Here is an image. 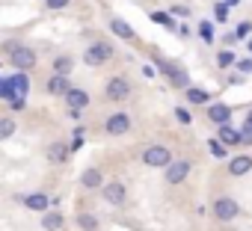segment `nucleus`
<instances>
[{
	"mask_svg": "<svg viewBox=\"0 0 252 231\" xmlns=\"http://www.w3.org/2000/svg\"><path fill=\"white\" fill-rule=\"evenodd\" d=\"M0 65H3V62H0Z\"/></svg>",
	"mask_w": 252,
	"mask_h": 231,
	"instance_id": "obj_43",
	"label": "nucleus"
},
{
	"mask_svg": "<svg viewBox=\"0 0 252 231\" xmlns=\"http://www.w3.org/2000/svg\"><path fill=\"white\" fill-rule=\"evenodd\" d=\"M228 9H231V6L225 3V0H220V3L214 6V18H217V21H228Z\"/></svg>",
	"mask_w": 252,
	"mask_h": 231,
	"instance_id": "obj_29",
	"label": "nucleus"
},
{
	"mask_svg": "<svg viewBox=\"0 0 252 231\" xmlns=\"http://www.w3.org/2000/svg\"><path fill=\"white\" fill-rule=\"evenodd\" d=\"M83 134H86L83 128H77V131H74V140H71V151H77V148L83 145Z\"/></svg>",
	"mask_w": 252,
	"mask_h": 231,
	"instance_id": "obj_36",
	"label": "nucleus"
},
{
	"mask_svg": "<svg viewBox=\"0 0 252 231\" xmlns=\"http://www.w3.org/2000/svg\"><path fill=\"white\" fill-rule=\"evenodd\" d=\"M225 3H228V6H237V3H240V0H225Z\"/></svg>",
	"mask_w": 252,
	"mask_h": 231,
	"instance_id": "obj_39",
	"label": "nucleus"
},
{
	"mask_svg": "<svg viewBox=\"0 0 252 231\" xmlns=\"http://www.w3.org/2000/svg\"><path fill=\"white\" fill-rule=\"evenodd\" d=\"M205 116H208V119H211L214 125H225V122H231V110H228V104H220V101L208 104Z\"/></svg>",
	"mask_w": 252,
	"mask_h": 231,
	"instance_id": "obj_15",
	"label": "nucleus"
},
{
	"mask_svg": "<svg viewBox=\"0 0 252 231\" xmlns=\"http://www.w3.org/2000/svg\"><path fill=\"white\" fill-rule=\"evenodd\" d=\"M155 62H158V71H160L175 89H187V86H193V83H190V74H187L181 65H175V62H169V59H155Z\"/></svg>",
	"mask_w": 252,
	"mask_h": 231,
	"instance_id": "obj_3",
	"label": "nucleus"
},
{
	"mask_svg": "<svg viewBox=\"0 0 252 231\" xmlns=\"http://www.w3.org/2000/svg\"><path fill=\"white\" fill-rule=\"evenodd\" d=\"M211 213H214V219H220V222H234V219L240 216V204H237V199H231V196H217L214 204H211Z\"/></svg>",
	"mask_w": 252,
	"mask_h": 231,
	"instance_id": "obj_1",
	"label": "nucleus"
},
{
	"mask_svg": "<svg viewBox=\"0 0 252 231\" xmlns=\"http://www.w3.org/2000/svg\"><path fill=\"white\" fill-rule=\"evenodd\" d=\"M18 45H21V42H3V54H12Z\"/></svg>",
	"mask_w": 252,
	"mask_h": 231,
	"instance_id": "obj_38",
	"label": "nucleus"
},
{
	"mask_svg": "<svg viewBox=\"0 0 252 231\" xmlns=\"http://www.w3.org/2000/svg\"><path fill=\"white\" fill-rule=\"evenodd\" d=\"M0 83H3V77H0Z\"/></svg>",
	"mask_w": 252,
	"mask_h": 231,
	"instance_id": "obj_42",
	"label": "nucleus"
},
{
	"mask_svg": "<svg viewBox=\"0 0 252 231\" xmlns=\"http://www.w3.org/2000/svg\"><path fill=\"white\" fill-rule=\"evenodd\" d=\"M240 145H252V122H246L240 128Z\"/></svg>",
	"mask_w": 252,
	"mask_h": 231,
	"instance_id": "obj_31",
	"label": "nucleus"
},
{
	"mask_svg": "<svg viewBox=\"0 0 252 231\" xmlns=\"http://www.w3.org/2000/svg\"><path fill=\"white\" fill-rule=\"evenodd\" d=\"M149 18H152L155 24L166 27V30H175V18H172V12H160V9H152V12H149Z\"/></svg>",
	"mask_w": 252,
	"mask_h": 231,
	"instance_id": "obj_24",
	"label": "nucleus"
},
{
	"mask_svg": "<svg viewBox=\"0 0 252 231\" xmlns=\"http://www.w3.org/2000/svg\"><path fill=\"white\" fill-rule=\"evenodd\" d=\"M68 3H71V0H45V6H48L51 12H63Z\"/></svg>",
	"mask_w": 252,
	"mask_h": 231,
	"instance_id": "obj_32",
	"label": "nucleus"
},
{
	"mask_svg": "<svg viewBox=\"0 0 252 231\" xmlns=\"http://www.w3.org/2000/svg\"><path fill=\"white\" fill-rule=\"evenodd\" d=\"M199 39H202L205 45L214 42V24H211V21H202V24H199Z\"/></svg>",
	"mask_w": 252,
	"mask_h": 231,
	"instance_id": "obj_27",
	"label": "nucleus"
},
{
	"mask_svg": "<svg viewBox=\"0 0 252 231\" xmlns=\"http://www.w3.org/2000/svg\"><path fill=\"white\" fill-rule=\"evenodd\" d=\"M190 172H193V163H190L187 157H175V160L163 169V181H166L169 187H178V184H184V181L190 178Z\"/></svg>",
	"mask_w": 252,
	"mask_h": 231,
	"instance_id": "obj_4",
	"label": "nucleus"
},
{
	"mask_svg": "<svg viewBox=\"0 0 252 231\" xmlns=\"http://www.w3.org/2000/svg\"><path fill=\"white\" fill-rule=\"evenodd\" d=\"M234 33H237V39H246V36L252 33V21H243V24H237V30H234Z\"/></svg>",
	"mask_w": 252,
	"mask_h": 231,
	"instance_id": "obj_35",
	"label": "nucleus"
},
{
	"mask_svg": "<svg viewBox=\"0 0 252 231\" xmlns=\"http://www.w3.org/2000/svg\"><path fill=\"white\" fill-rule=\"evenodd\" d=\"M45 89H48V95L63 98V95L71 89V80H68V74H51V77H48V83H45Z\"/></svg>",
	"mask_w": 252,
	"mask_h": 231,
	"instance_id": "obj_16",
	"label": "nucleus"
},
{
	"mask_svg": "<svg viewBox=\"0 0 252 231\" xmlns=\"http://www.w3.org/2000/svg\"><path fill=\"white\" fill-rule=\"evenodd\" d=\"M68 154H71V145H68V143H63V140H54V143L48 145V151H45L48 163H54V166L65 163V160H68Z\"/></svg>",
	"mask_w": 252,
	"mask_h": 231,
	"instance_id": "obj_11",
	"label": "nucleus"
},
{
	"mask_svg": "<svg viewBox=\"0 0 252 231\" xmlns=\"http://www.w3.org/2000/svg\"><path fill=\"white\" fill-rule=\"evenodd\" d=\"M131 92H134L131 80L122 77V74H116V77H110V80L104 83V98H107V101H128Z\"/></svg>",
	"mask_w": 252,
	"mask_h": 231,
	"instance_id": "obj_5",
	"label": "nucleus"
},
{
	"mask_svg": "<svg viewBox=\"0 0 252 231\" xmlns=\"http://www.w3.org/2000/svg\"><path fill=\"white\" fill-rule=\"evenodd\" d=\"M172 160H175V154H172L166 145H149V148L143 151V163H146L149 169H166Z\"/></svg>",
	"mask_w": 252,
	"mask_h": 231,
	"instance_id": "obj_7",
	"label": "nucleus"
},
{
	"mask_svg": "<svg viewBox=\"0 0 252 231\" xmlns=\"http://www.w3.org/2000/svg\"><path fill=\"white\" fill-rule=\"evenodd\" d=\"M101 196H104V202L110 207H125V202H128V187H125L119 178H110V181H104Z\"/></svg>",
	"mask_w": 252,
	"mask_h": 231,
	"instance_id": "obj_6",
	"label": "nucleus"
},
{
	"mask_svg": "<svg viewBox=\"0 0 252 231\" xmlns=\"http://www.w3.org/2000/svg\"><path fill=\"white\" fill-rule=\"evenodd\" d=\"M110 33L116 36V39H122V42H128V45H137V33H134V27L128 24V21H122V18H110Z\"/></svg>",
	"mask_w": 252,
	"mask_h": 231,
	"instance_id": "obj_10",
	"label": "nucleus"
},
{
	"mask_svg": "<svg viewBox=\"0 0 252 231\" xmlns=\"http://www.w3.org/2000/svg\"><path fill=\"white\" fill-rule=\"evenodd\" d=\"M104 131H107L110 137H125V134H131V116L122 113V110L110 113L107 119H104Z\"/></svg>",
	"mask_w": 252,
	"mask_h": 231,
	"instance_id": "obj_8",
	"label": "nucleus"
},
{
	"mask_svg": "<svg viewBox=\"0 0 252 231\" xmlns=\"http://www.w3.org/2000/svg\"><path fill=\"white\" fill-rule=\"evenodd\" d=\"M42 228H45V231H60V228H65V216H63V210L48 207V210L42 213Z\"/></svg>",
	"mask_w": 252,
	"mask_h": 231,
	"instance_id": "obj_18",
	"label": "nucleus"
},
{
	"mask_svg": "<svg viewBox=\"0 0 252 231\" xmlns=\"http://www.w3.org/2000/svg\"><path fill=\"white\" fill-rule=\"evenodd\" d=\"M217 140H220L225 148H231V145H240V131H234V128H231V122H225V125H217Z\"/></svg>",
	"mask_w": 252,
	"mask_h": 231,
	"instance_id": "obj_19",
	"label": "nucleus"
},
{
	"mask_svg": "<svg viewBox=\"0 0 252 231\" xmlns=\"http://www.w3.org/2000/svg\"><path fill=\"white\" fill-rule=\"evenodd\" d=\"M104 172L98 169V166H89V169H83V175H80V187L83 190H101L104 187Z\"/></svg>",
	"mask_w": 252,
	"mask_h": 231,
	"instance_id": "obj_14",
	"label": "nucleus"
},
{
	"mask_svg": "<svg viewBox=\"0 0 252 231\" xmlns=\"http://www.w3.org/2000/svg\"><path fill=\"white\" fill-rule=\"evenodd\" d=\"M184 95H187V104H193V107H208V104H211V92H208V89L187 86V89H184Z\"/></svg>",
	"mask_w": 252,
	"mask_h": 231,
	"instance_id": "obj_20",
	"label": "nucleus"
},
{
	"mask_svg": "<svg viewBox=\"0 0 252 231\" xmlns=\"http://www.w3.org/2000/svg\"><path fill=\"white\" fill-rule=\"evenodd\" d=\"M234 65H237V71H240V74H252V54H249L246 59H237Z\"/></svg>",
	"mask_w": 252,
	"mask_h": 231,
	"instance_id": "obj_33",
	"label": "nucleus"
},
{
	"mask_svg": "<svg viewBox=\"0 0 252 231\" xmlns=\"http://www.w3.org/2000/svg\"><path fill=\"white\" fill-rule=\"evenodd\" d=\"M9 83H12L15 95H24V98H27V92H30V77H27V71H18V74H12V77H9Z\"/></svg>",
	"mask_w": 252,
	"mask_h": 231,
	"instance_id": "obj_22",
	"label": "nucleus"
},
{
	"mask_svg": "<svg viewBox=\"0 0 252 231\" xmlns=\"http://www.w3.org/2000/svg\"><path fill=\"white\" fill-rule=\"evenodd\" d=\"M63 98H65L68 110H86V107H89V92H86V89H80V86H71Z\"/></svg>",
	"mask_w": 252,
	"mask_h": 231,
	"instance_id": "obj_13",
	"label": "nucleus"
},
{
	"mask_svg": "<svg viewBox=\"0 0 252 231\" xmlns=\"http://www.w3.org/2000/svg\"><path fill=\"white\" fill-rule=\"evenodd\" d=\"M110 57H113V45H110V42H104V39H95V42L83 51V62H86V65H92V68H98V65L110 62Z\"/></svg>",
	"mask_w": 252,
	"mask_h": 231,
	"instance_id": "obj_2",
	"label": "nucleus"
},
{
	"mask_svg": "<svg viewBox=\"0 0 252 231\" xmlns=\"http://www.w3.org/2000/svg\"><path fill=\"white\" fill-rule=\"evenodd\" d=\"M175 119H178L181 125H190V122H193V116H190L187 107H175Z\"/></svg>",
	"mask_w": 252,
	"mask_h": 231,
	"instance_id": "obj_30",
	"label": "nucleus"
},
{
	"mask_svg": "<svg viewBox=\"0 0 252 231\" xmlns=\"http://www.w3.org/2000/svg\"><path fill=\"white\" fill-rule=\"evenodd\" d=\"M252 172V154H234L228 160V175L231 178H243Z\"/></svg>",
	"mask_w": 252,
	"mask_h": 231,
	"instance_id": "obj_12",
	"label": "nucleus"
},
{
	"mask_svg": "<svg viewBox=\"0 0 252 231\" xmlns=\"http://www.w3.org/2000/svg\"><path fill=\"white\" fill-rule=\"evenodd\" d=\"M249 54H252V39H249Z\"/></svg>",
	"mask_w": 252,
	"mask_h": 231,
	"instance_id": "obj_41",
	"label": "nucleus"
},
{
	"mask_svg": "<svg viewBox=\"0 0 252 231\" xmlns=\"http://www.w3.org/2000/svg\"><path fill=\"white\" fill-rule=\"evenodd\" d=\"M169 12H172V18H187V15H190V6H184V3H175Z\"/></svg>",
	"mask_w": 252,
	"mask_h": 231,
	"instance_id": "obj_34",
	"label": "nucleus"
},
{
	"mask_svg": "<svg viewBox=\"0 0 252 231\" xmlns=\"http://www.w3.org/2000/svg\"><path fill=\"white\" fill-rule=\"evenodd\" d=\"M77 228H80V231H98V228H101V222H98V216H95V213L80 210V213H77Z\"/></svg>",
	"mask_w": 252,
	"mask_h": 231,
	"instance_id": "obj_21",
	"label": "nucleus"
},
{
	"mask_svg": "<svg viewBox=\"0 0 252 231\" xmlns=\"http://www.w3.org/2000/svg\"><path fill=\"white\" fill-rule=\"evenodd\" d=\"M234 62H237V57H234V54H231V51H228V48H225V51H220V54H217V68H222V71H225V68H231V65H234Z\"/></svg>",
	"mask_w": 252,
	"mask_h": 231,
	"instance_id": "obj_26",
	"label": "nucleus"
},
{
	"mask_svg": "<svg viewBox=\"0 0 252 231\" xmlns=\"http://www.w3.org/2000/svg\"><path fill=\"white\" fill-rule=\"evenodd\" d=\"M51 68H54V74H71L74 62H71V57H68V54H60V57H54Z\"/></svg>",
	"mask_w": 252,
	"mask_h": 231,
	"instance_id": "obj_23",
	"label": "nucleus"
},
{
	"mask_svg": "<svg viewBox=\"0 0 252 231\" xmlns=\"http://www.w3.org/2000/svg\"><path fill=\"white\" fill-rule=\"evenodd\" d=\"M18 131V125H15V119H9V116H0V143H6L12 134Z\"/></svg>",
	"mask_w": 252,
	"mask_h": 231,
	"instance_id": "obj_25",
	"label": "nucleus"
},
{
	"mask_svg": "<svg viewBox=\"0 0 252 231\" xmlns=\"http://www.w3.org/2000/svg\"><path fill=\"white\" fill-rule=\"evenodd\" d=\"M9 62H12L18 71H33V68H36V62H39V57H36V51H33V48L18 45V48L9 54Z\"/></svg>",
	"mask_w": 252,
	"mask_h": 231,
	"instance_id": "obj_9",
	"label": "nucleus"
},
{
	"mask_svg": "<svg viewBox=\"0 0 252 231\" xmlns=\"http://www.w3.org/2000/svg\"><path fill=\"white\" fill-rule=\"evenodd\" d=\"M246 122H252V110H249V116H246Z\"/></svg>",
	"mask_w": 252,
	"mask_h": 231,
	"instance_id": "obj_40",
	"label": "nucleus"
},
{
	"mask_svg": "<svg viewBox=\"0 0 252 231\" xmlns=\"http://www.w3.org/2000/svg\"><path fill=\"white\" fill-rule=\"evenodd\" d=\"M222 42H225V45H228V48H231V45H234V42H237V33H225V36H222Z\"/></svg>",
	"mask_w": 252,
	"mask_h": 231,
	"instance_id": "obj_37",
	"label": "nucleus"
},
{
	"mask_svg": "<svg viewBox=\"0 0 252 231\" xmlns=\"http://www.w3.org/2000/svg\"><path fill=\"white\" fill-rule=\"evenodd\" d=\"M21 202H24V207L33 210V213H45V210L51 207V196H45V193H30V196H24Z\"/></svg>",
	"mask_w": 252,
	"mask_h": 231,
	"instance_id": "obj_17",
	"label": "nucleus"
},
{
	"mask_svg": "<svg viewBox=\"0 0 252 231\" xmlns=\"http://www.w3.org/2000/svg\"><path fill=\"white\" fill-rule=\"evenodd\" d=\"M208 148H211V154H214V157H220V160H222V157H228V148H225L220 140H208Z\"/></svg>",
	"mask_w": 252,
	"mask_h": 231,
	"instance_id": "obj_28",
	"label": "nucleus"
}]
</instances>
